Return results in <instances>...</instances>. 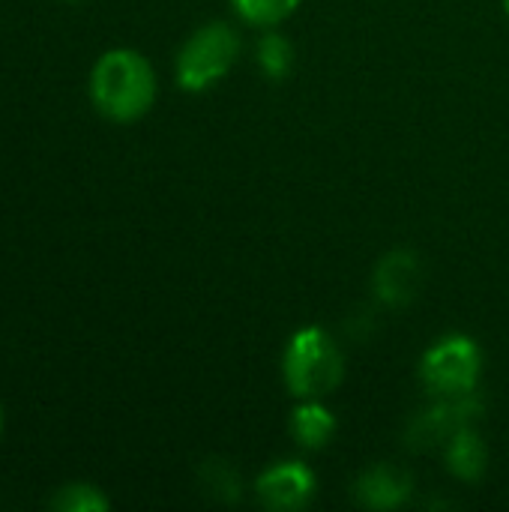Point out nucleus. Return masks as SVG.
<instances>
[{
    "label": "nucleus",
    "instance_id": "obj_10",
    "mask_svg": "<svg viewBox=\"0 0 509 512\" xmlns=\"http://www.w3.org/2000/svg\"><path fill=\"white\" fill-rule=\"evenodd\" d=\"M441 450H444V465H447L450 477H456L462 483H477L486 474L489 450L474 426L459 429Z\"/></svg>",
    "mask_w": 509,
    "mask_h": 512
},
{
    "label": "nucleus",
    "instance_id": "obj_12",
    "mask_svg": "<svg viewBox=\"0 0 509 512\" xmlns=\"http://www.w3.org/2000/svg\"><path fill=\"white\" fill-rule=\"evenodd\" d=\"M231 9L252 27H279L282 21H288L303 0H228Z\"/></svg>",
    "mask_w": 509,
    "mask_h": 512
},
{
    "label": "nucleus",
    "instance_id": "obj_7",
    "mask_svg": "<svg viewBox=\"0 0 509 512\" xmlns=\"http://www.w3.org/2000/svg\"><path fill=\"white\" fill-rule=\"evenodd\" d=\"M423 279L426 273H423V261L417 252L390 249L372 273V291L378 303H384L387 309H405L420 297Z\"/></svg>",
    "mask_w": 509,
    "mask_h": 512
},
{
    "label": "nucleus",
    "instance_id": "obj_17",
    "mask_svg": "<svg viewBox=\"0 0 509 512\" xmlns=\"http://www.w3.org/2000/svg\"><path fill=\"white\" fill-rule=\"evenodd\" d=\"M69 3H78V0H69Z\"/></svg>",
    "mask_w": 509,
    "mask_h": 512
},
{
    "label": "nucleus",
    "instance_id": "obj_4",
    "mask_svg": "<svg viewBox=\"0 0 509 512\" xmlns=\"http://www.w3.org/2000/svg\"><path fill=\"white\" fill-rule=\"evenodd\" d=\"M417 378L432 399L474 396L483 378V351L465 333H447L420 357Z\"/></svg>",
    "mask_w": 509,
    "mask_h": 512
},
{
    "label": "nucleus",
    "instance_id": "obj_2",
    "mask_svg": "<svg viewBox=\"0 0 509 512\" xmlns=\"http://www.w3.org/2000/svg\"><path fill=\"white\" fill-rule=\"evenodd\" d=\"M345 378V354L324 327H300L282 354L285 390L300 399H327Z\"/></svg>",
    "mask_w": 509,
    "mask_h": 512
},
{
    "label": "nucleus",
    "instance_id": "obj_13",
    "mask_svg": "<svg viewBox=\"0 0 509 512\" xmlns=\"http://www.w3.org/2000/svg\"><path fill=\"white\" fill-rule=\"evenodd\" d=\"M51 510L57 512H108L111 498L93 483H66L54 492Z\"/></svg>",
    "mask_w": 509,
    "mask_h": 512
},
{
    "label": "nucleus",
    "instance_id": "obj_11",
    "mask_svg": "<svg viewBox=\"0 0 509 512\" xmlns=\"http://www.w3.org/2000/svg\"><path fill=\"white\" fill-rule=\"evenodd\" d=\"M255 66L264 78L285 81L294 69V42L279 27L261 30L255 42Z\"/></svg>",
    "mask_w": 509,
    "mask_h": 512
},
{
    "label": "nucleus",
    "instance_id": "obj_8",
    "mask_svg": "<svg viewBox=\"0 0 509 512\" xmlns=\"http://www.w3.org/2000/svg\"><path fill=\"white\" fill-rule=\"evenodd\" d=\"M414 495V477L390 462H375L360 471L354 483V501L366 510H399Z\"/></svg>",
    "mask_w": 509,
    "mask_h": 512
},
{
    "label": "nucleus",
    "instance_id": "obj_5",
    "mask_svg": "<svg viewBox=\"0 0 509 512\" xmlns=\"http://www.w3.org/2000/svg\"><path fill=\"white\" fill-rule=\"evenodd\" d=\"M318 492L315 471L300 459H282L258 474L255 480V498L261 507L276 512L306 510Z\"/></svg>",
    "mask_w": 509,
    "mask_h": 512
},
{
    "label": "nucleus",
    "instance_id": "obj_15",
    "mask_svg": "<svg viewBox=\"0 0 509 512\" xmlns=\"http://www.w3.org/2000/svg\"><path fill=\"white\" fill-rule=\"evenodd\" d=\"M0 432H3V408H0Z\"/></svg>",
    "mask_w": 509,
    "mask_h": 512
},
{
    "label": "nucleus",
    "instance_id": "obj_14",
    "mask_svg": "<svg viewBox=\"0 0 509 512\" xmlns=\"http://www.w3.org/2000/svg\"><path fill=\"white\" fill-rule=\"evenodd\" d=\"M201 486L216 498V501H225V504H234L243 492V483H240V474L234 465L222 462V459H213L201 468Z\"/></svg>",
    "mask_w": 509,
    "mask_h": 512
},
{
    "label": "nucleus",
    "instance_id": "obj_16",
    "mask_svg": "<svg viewBox=\"0 0 509 512\" xmlns=\"http://www.w3.org/2000/svg\"><path fill=\"white\" fill-rule=\"evenodd\" d=\"M504 9H507V15H509V0H504Z\"/></svg>",
    "mask_w": 509,
    "mask_h": 512
},
{
    "label": "nucleus",
    "instance_id": "obj_3",
    "mask_svg": "<svg viewBox=\"0 0 509 512\" xmlns=\"http://www.w3.org/2000/svg\"><path fill=\"white\" fill-rule=\"evenodd\" d=\"M243 39L228 21H207L189 33L174 60L177 87L186 93H204L216 87L240 60Z\"/></svg>",
    "mask_w": 509,
    "mask_h": 512
},
{
    "label": "nucleus",
    "instance_id": "obj_9",
    "mask_svg": "<svg viewBox=\"0 0 509 512\" xmlns=\"http://www.w3.org/2000/svg\"><path fill=\"white\" fill-rule=\"evenodd\" d=\"M339 420L336 414L324 405V399H300L297 408L291 411L288 432L300 450H324L336 438Z\"/></svg>",
    "mask_w": 509,
    "mask_h": 512
},
{
    "label": "nucleus",
    "instance_id": "obj_6",
    "mask_svg": "<svg viewBox=\"0 0 509 512\" xmlns=\"http://www.w3.org/2000/svg\"><path fill=\"white\" fill-rule=\"evenodd\" d=\"M435 405H429L426 411H420L408 429V444L420 447V450H432V447H444L459 429L474 426L480 417V402L477 396H465V399H432Z\"/></svg>",
    "mask_w": 509,
    "mask_h": 512
},
{
    "label": "nucleus",
    "instance_id": "obj_1",
    "mask_svg": "<svg viewBox=\"0 0 509 512\" xmlns=\"http://www.w3.org/2000/svg\"><path fill=\"white\" fill-rule=\"evenodd\" d=\"M159 84L150 60L135 48L105 51L90 72V99L96 111L114 123L141 120L156 102Z\"/></svg>",
    "mask_w": 509,
    "mask_h": 512
}]
</instances>
